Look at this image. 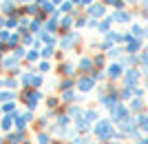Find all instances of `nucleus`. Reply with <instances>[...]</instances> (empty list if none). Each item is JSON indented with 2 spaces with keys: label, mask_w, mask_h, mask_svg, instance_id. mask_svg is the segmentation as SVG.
<instances>
[{
  "label": "nucleus",
  "mask_w": 148,
  "mask_h": 144,
  "mask_svg": "<svg viewBox=\"0 0 148 144\" xmlns=\"http://www.w3.org/2000/svg\"><path fill=\"white\" fill-rule=\"evenodd\" d=\"M97 133L102 135V138H106V135H111V126L106 124V122H102V124L97 126Z\"/></svg>",
  "instance_id": "nucleus-1"
}]
</instances>
